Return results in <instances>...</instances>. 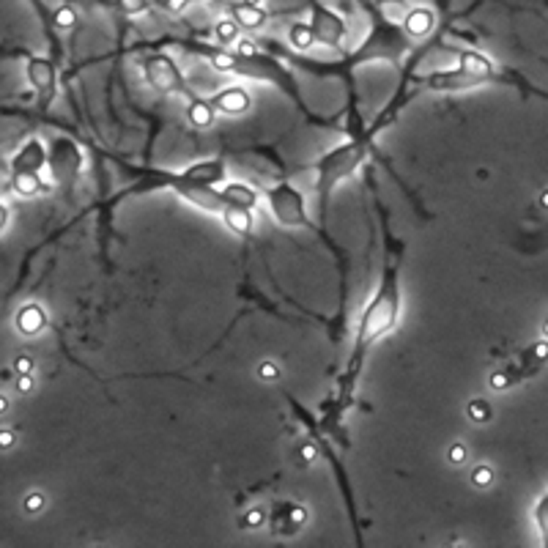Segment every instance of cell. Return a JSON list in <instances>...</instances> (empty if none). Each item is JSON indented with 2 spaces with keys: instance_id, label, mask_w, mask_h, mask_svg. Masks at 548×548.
<instances>
[{
  "instance_id": "1",
  "label": "cell",
  "mask_w": 548,
  "mask_h": 548,
  "mask_svg": "<svg viewBox=\"0 0 548 548\" xmlns=\"http://www.w3.org/2000/svg\"><path fill=\"white\" fill-rule=\"evenodd\" d=\"M398 316H400V274H398V263H387L384 269V277H381V285L375 291V297L368 301V307L362 310L359 316V326H356V346H354V356H351V368H349V378L343 381V387L349 390L354 375L359 370L362 359L368 349L373 346L378 337L390 335L395 326H398Z\"/></svg>"
},
{
  "instance_id": "2",
  "label": "cell",
  "mask_w": 548,
  "mask_h": 548,
  "mask_svg": "<svg viewBox=\"0 0 548 548\" xmlns=\"http://www.w3.org/2000/svg\"><path fill=\"white\" fill-rule=\"evenodd\" d=\"M368 151H370V143L365 137H351L349 143L326 151L324 156L316 162V189H318L321 206H326V198L332 195V189L340 181L351 178L362 168V162L368 159Z\"/></svg>"
},
{
  "instance_id": "3",
  "label": "cell",
  "mask_w": 548,
  "mask_h": 548,
  "mask_svg": "<svg viewBox=\"0 0 548 548\" xmlns=\"http://www.w3.org/2000/svg\"><path fill=\"white\" fill-rule=\"evenodd\" d=\"M263 195H266V203H269L272 217L282 225V228H307V225H310L304 198H301V192L294 187V184L280 181V184L269 187Z\"/></svg>"
},
{
  "instance_id": "4",
  "label": "cell",
  "mask_w": 548,
  "mask_h": 548,
  "mask_svg": "<svg viewBox=\"0 0 548 548\" xmlns=\"http://www.w3.org/2000/svg\"><path fill=\"white\" fill-rule=\"evenodd\" d=\"M233 75L274 82L277 88H282V91H288L294 99H299V91H297V85H294L291 75H288V72H285L277 61L266 58L263 52H255V55H239V52H236V72H233Z\"/></svg>"
},
{
  "instance_id": "5",
  "label": "cell",
  "mask_w": 548,
  "mask_h": 548,
  "mask_svg": "<svg viewBox=\"0 0 548 548\" xmlns=\"http://www.w3.org/2000/svg\"><path fill=\"white\" fill-rule=\"evenodd\" d=\"M143 77H146V82H149L156 94H165V96L168 94H187V82H184V75H181L178 63H175L170 55H165V52H151V55H146V61H143Z\"/></svg>"
},
{
  "instance_id": "6",
  "label": "cell",
  "mask_w": 548,
  "mask_h": 548,
  "mask_svg": "<svg viewBox=\"0 0 548 548\" xmlns=\"http://www.w3.org/2000/svg\"><path fill=\"white\" fill-rule=\"evenodd\" d=\"M82 165H85V159H82V151H80V146H77L75 140H69V137L52 140L50 165L47 168H50L52 181L58 187L69 189L77 181V175L82 173Z\"/></svg>"
},
{
  "instance_id": "7",
  "label": "cell",
  "mask_w": 548,
  "mask_h": 548,
  "mask_svg": "<svg viewBox=\"0 0 548 548\" xmlns=\"http://www.w3.org/2000/svg\"><path fill=\"white\" fill-rule=\"evenodd\" d=\"M310 27L316 39L329 50H340L349 39V25L343 23V17L321 3H310Z\"/></svg>"
},
{
  "instance_id": "8",
  "label": "cell",
  "mask_w": 548,
  "mask_h": 548,
  "mask_svg": "<svg viewBox=\"0 0 548 548\" xmlns=\"http://www.w3.org/2000/svg\"><path fill=\"white\" fill-rule=\"evenodd\" d=\"M406 33V30H403ZM398 25H381L370 30L368 42L356 50L354 61H370V58H384V61H395L400 52L406 50V39H403Z\"/></svg>"
},
{
  "instance_id": "9",
  "label": "cell",
  "mask_w": 548,
  "mask_h": 548,
  "mask_svg": "<svg viewBox=\"0 0 548 548\" xmlns=\"http://www.w3.org/2000/svg\"><path fill=\"white\" fill-rule=\"evenodd\" d=\"M25 75L39 96V110H50V104L55 101V91H58V75H55V66H52L50 58H42V55H30L25 63Z\"/></svg>"
},
{
  "instance_id": "10",
  "label": "cell",
  "mask_w": 548,
  "mask_h": 548,
  "mask_svg": "<svg viewBox=\"0 0 548 548\" xmlns=\"http://www.w3.org/2000/svg\"><path fill=\"white\" fill-rule=\"evenodd\" d=\"M47 165H50V151L44 149L42 140L30 137L27 143H23L14 151V156L8 162V170L11 173H42Z\"/></svg>"
},
{
  "instance_id": "11",
  "label": "cell",
  "mask_w": 548,
  "mask_h": 548,
  "mask_svg": "<svg viewBox=\"0 0 548 548\" xmlns=\"http://www.w3.org/2000/svg\"><path fill=\"white\" fill-rule=\"evenodd\" d=\"M425 85L430 91H466L474 85H482L480 80H474L472 75H466L461 66L458 69H442V72H430Z\"/></svg>"
},
{
  "instance_id": "12",
  "label": "cell",
  "mask_w": 548,
  "mask_h": 548,
  "mask_svg": "<svg viewBox=\"0 0 548 548\" xmlns=\"http://www.w3.org/2000/svg\"><path fill=\"white\" fill-rule=\"evenodd\" d=\"M211 104L217 107V113H223V116H242V113H247L252 99H249V91L247 88H242V85H228L223 91H217L214 96H211Z\"/></svg>"
},
{
  "instance_id": "13",
  "label": "cell",
  "mask_w": 548,
  "mask_h": 548,
  "mask_svg": "<svg viewBox=\"0 0 548 548\" xmlns=\"http://www.w3.org/2000/svg\"><path fill=\"white\" fill-rule=\"evenodd\" d=\"M14 326H17V332L25 335V337L42 335V332L47 329V313H44V307L36 304V301L23 304V307L17 310V316H14Z\"/></svg>"
},
{
  "instance_id": "14",
  "label": "cell",
  "mask_w": 548,
  "mask_h": 548,
  "mask_svg": "<svg viewBox=\"0 0 548 548\" xmlns=\"http://www.w3.org/2000/svg\"><path fill=\"white\" fill-rule=\"evenodd\" d=\"M433 27H436V14H433V8H428V6H414V8L406 11V20H403L406 36H411V39H428V36L433 33Z\"/></svg>"
},
{
  "instance_id": "15",
  "label": "cell",
  "mask_w": 548,
  "mask_h": 548,
  "mask_svg": "<svg viewBox=\"0 0 548 548\" xmlns=\"http://www.w3.org/2000/svg\"><path fill=\"white\" fill-rule=\"evenodd\" d=\"M458 66H461L466 75H472L474 80H480V82L497 80V66H494L482 52H474V50L458 52Z\"/></svg>"
},
{
  "instance_id": "16",
  "label": "cell",
  "mask_w": 548,
  "mask_h": 548,
  "mask_svg": "<svg viewBox=\"0 0 548 548\" xmlns=\"http://www.w3.org/2000/svg\"><path fill=\"white\" fill-rule=\"evenodd\" d=\"M6 189L20 198H36L42 192H50V184L42 178V173H11L6 181Z\"/></svg>"
},
{
  "instance_id": "17",
  "label": "cell",
  "mask_w": 548,
  "mask_h": 548,
  "mask_svg": "<svg viewBox=\"0 0 548 548\" xmlns=\"http://www.w3.org/2000/svg\"><path fill=\"white\" fill-rule=\"evenodd\" d=\"M181 173L187 178H192V181H198V184L214 187V184L225 181V162L223 159H203V162H195V165L184 168Z\"/></svg>"
},
{
  "instance_id": "18",
  "label": "cell",
  "mask_w": 548,
  "mask_h": 548,
  "mask_svg": "<svg viewBox=\"0 0 548 548\" xmlns=\"http://www.w3.org/2000/svg\"><path fill=\"white\" fill-rule=\"evenodd\" d=\"M223 198L228 200V206H244V208H255L258 206V189L247 184V181H225L223 184Z\"/></svg>"
},
{
  "instance_id": "19",
  "label": "cell",
  "mask_w": 548,
  "mask_h": 548,
  "mask_svg": "<svg viewBox=\"0 0 548 548\" xmlns=\"http://www.w3.org/2000/svg\"><path fill=\"white\" fill-rule=\"evenodd\" d=\"M220 217H223L225 228H228L230 233L242 236V239H247L249 233H252V228H255L252 208H244V206H228Z\"/></svg>"
},
{
  "instance_id": "20",
  "label": "cell",
  "mask_w": 548,
  "mask_h": 548,
  "mask_svg": "<svg viewBox=\"0 0 548 548\" xmlns=\"http://www.w3.org/2000/svg\"><path fill=\"white\" fill-rule=\"evenodd\" d=\"M230 17L239 23V27H244V30H261V27L266 25V11H263V6H252V3H236V6H230Z\"/></svg>"
},
{
  "instance_id": "21",
  "label": "cell",
  "mask_w": 548,
  "mask_h": 548,
  "mask_svg": "<svg viewBox=\"0 0 548 548\" xmlns=\"http://www.w3.org/2000/svg\"><path fill=\"white\" fill-rule=\"evenodd\" d=\"M280 510V516H277V523H274V529L282 535H294V532H299L301 526L307 523V510L299 507V504H280L277 507Z\"/></svg>"
},
{
  "instance_id": "22",
  "label": "cell",
  "mask_w": 548,
  "mask_h": 548,
  "mask_svg": "<svg viewBox=\"0 0 548 548\" xmlns=\"http://www.w3.org/2000/svg\"><path fill=\"white\" fill-rule=\"evenodd\" d=\"M187 118H189V124L195 126V129H208V126L214 124V118H217V107L211 104V99L192 96L189 104H187Z\"/></svg>"
},
{
  "instance_id": "23",
  "label": "cell",
  "mask_w": 548,
  "mask_h": 548,
  "mask_svg": "<svg viewBox=\"0 0 548 548\" xmlns=\"http://www.w3.org/2000/svg\"><path fill=\"white\" fill-rule=\"evenodd\" d=\"M288 42H291V47L297 52H307L318 39H316V33H313V27L310 23H294L291 30H288Z\"/></svg>"
},
{
  "instance_id": "24",
  "label": "cell",
  "mask_w": 548,
  "mask_h": 548,
  "mask_svg": "<svg viewBox=\"0 0 548 548\" xmlns=\"http://www.w3.org/2000/svg\"><path fill=\"white\" fill-rule=\"evenodd\" d=\"M203 52H206L208 63L217 72H223V75H233L236 72V52H228L225 47H211V50H203Z\"/></svg>"
},
{
  "instance_id": "25",
  "label": "cell",
  "mask_w": 548,
  "mask_h": 548,
  "mask_svg": "<svg viewBox=\"0 0 548 548\" xmlns=\"http://www.w3.org/2000/svg\"><path fill=\"white\" fill-rule=\"evenodd\" d=\"M239 23L230 17V20H220L217 25H214V39L220 42V47H230V44H236L239 42Z\"/></svg>"
},
{
  "instance_id": "26",
  "label": "cell",
  "mask_w": 548,
  "mask_h": 548,
  "mask_svg": "<svg viewBox=\"0 0 548 548\" xmlns=\"http://www.w3.org/2000/svg\"><path fill=\"white\" fill-rule=\"evenodd\" d=\"M466 414H469V420L477 425H482V423H488L491 420V403L485 398H472L469 400V406H466Z\"/></svg>"
},
{
  "instance_id": "27",
  "label": "cell",
  "mask_w": 548,
  "mask_h": 548,
  "mask_svg": "<svg viewBox=\"0 0 548 548\" xmlns=\"http://www.w3.org/2000/svg\"><path fill=\"white\" fill-rule=\"evenodd\" d=\"M535 523H537V532L543 537V546H548V494L537 499V504H535Z\"/></svg>"
},
{
  "instance_id": "28",
  "label": "cell",
  "mask_w": 548,
  "mask_h": 548,
  "mask_svg": "<svg viewBox=\"0 0 548 548\" xmlns=\"http://www.w3.org/2000/svg\"><path fill=\"white\" fill-rule=\"evenodd\" d=\"M52 25L61 27V30H69V27L77 25V11L72 6H61L52 11Z\"/></svg>"
},
{
  "instance_id": "29",
  "label": "cell",
  "mask_w": 548,
  "mask_h": 548,
  "mask_svg": "<svg viewBox=\"0 0 548 548\" xmlns=\"http://www.w3.org/2000/svg\"><path fill=\"white\" fill-rule=\"evenodd\" d=\"M494 477H497V474H494V469H491L488 463H477L472 469V485L474 488H488V485L494 482Z\"/></svg>"
},
{
  "instance_id": "30",
  "label": "cell",
  "mask_w": 548,
  "mask_h": 548,
  "mask_svg": "<svg viewBox=\"0 0 548 548\" xmlns=\"http://www.w3.org/2000/svg\"><path fill=\"white\" fill-rule=\"evenodd\" d=\"M266 518H269V513L263 507H249L247 513L242 516V526L244 529H261L266 523Z\"/></svg>"
},
{
  "instance_id": "31",
  "label": "cell",
  "mask_w": 548,
  "mask_h": 548,
  "mask_svg": "<svg viewBox=\"0 0 548 548\" xmlns=\"http://www.w3.org/2000/svg\"><path fill=\"white\" fill-rule=\"evenodd\" d=\"M116 6L129 14V17H137V14H146L151 6H154V0H116Z\"/></svg>"
},
{
  "instance_id": "32",
  "label": "cell",
  "mask_w": 548,
  "mask_h": 548,
  "mask_svg": "<svg viewBox=\"0 0 548 548\" xmlns=\"http://www.w3.org/2000/svg\"><path fill=\"white\" fill-rule=\"evenodd\" d=\"M44 507H47V499H44V494H39V491H30L23 499V510H25L27 516H39Z\"/></svg>"
},
{
  "instance_id": "33",
  "label": "cell",
  "mask_w": 548,
  "mask_h": 548,
  "mask_svg": "<svg viewBox=\"0 0 548 548\" xmlns=\"http://www.w3.org/2000/svg\"><path fill=\"white\" fill-rule=\"evenodd\" d=\"M516 381H518V378H516V373H510V370H497V373H491V378H488L491 390H497V392H504V390H510V387H513Z\"/></svg>"
},
{
  "instance_id": "34",
  "label": "cell",
  "mask_w": 548,
  "mask_h": 548,
  "mask_svg": "<svg viewBox=\"0 0 548 548\" xmlns=\"http://www.w3.org/2000/svg\"><path fill=\"white\" fill-rule=\"evenodd\" d=\"M255 373H258V378H261L263 384H272V381H277V378L282 375V370H280V365H277V362H269V359H266V362H261V365H258V370H255Z\"/></svg>"
},
{
  "instance_id": "35",
  "label": "cell",
  "mask_w": 548,
  "mask_h": 548,
  "mask_svg": "<svg viewBox=\"0 0 548 548\" xmlns=\"http://www.w3.org/2000/svg\"><path fill=\"white\" fill-rule=\"evenodd\" d=\"M466 458H469V449L463 442H455V444H449L447 449V461L452 466H461V463H466Z\"/></svg>"
},
{
  "instance_id": "36",
  "label": "cell",
  "mask_w": 548,
  "mask_h": 548,
  "mask_svg": "<svg viewBox=\"0 0 548 548\" xmlns=\"http://www.w3.org/2000/svg\"><path fill=\"white\" fill-rule=\"evenodd\" d=\"M154 6H162L165 11H173V14H178V11H184V8L189 6V0H154Z\"/></svg>"
},
{
  "instance_id": "37",
  "label": "cell",
  "mask_w": 548,
  "mask_h": 548,
  "mask_svg": "<svg viewBox=\"0 0 548 548\" xmlns=\"http://www.w3.org/2000/svg\"><path fill=\"white\" fill-rule=\"evenodd\" d=\"M14 370H17V375H25L33 370V359L27 356V354H20L17 359H14Z\"/></svg>"
},
{
  "instance_id": "38",
  "label": "cell",
  "mask_w": 548,
  "mask_h": 548,
  "mask_svg": "<svg viewBox=\"0 0 548 548\" xmlns=\"http://www.w3.org/2000/svg\"><path fill=\"white\" fill-rule=\"evenodd\" d=\"M30 390H33V378H30V373L17 375V392H20V395H27Z\"/></svg>"
},
{
  "instance_id": "39",
  "label": "cell",
  "mask_w": 548,
  "mask_h": 548,
  "mask_svg": "<svg viewBox=\"0 0 548 548\" xmlns=\"http://www.w3.org/2000/svg\"><path fill=\"white\" fill-rule=\"evenodd\" d=\"M8 223H11V206L3 203V206H0V230H3V233L8 230Z\"/></svg>"
},
{
  "instance_id": "40",
  "label": "cell",
  "mask_w": 548,
  "mask_h": 548,
  "mask_svg": "<svg viewBox=\"0 0 548 548\" xmlns=\"http://www.w3.org/2000/svg\"><path fill=\"white\" fill-rule=\"evenodd\" d=\"M14 430L11 428H3V433H0V444H3V449H11V444H14Z\"/></svg>"
},
{
  "instance_id": "41",
  "label": "cell",
  "mask_w": 548,
  "mask_h": 548,
  "mask_svg": "<svg viewBox=\"0 0 548 548\" xmlns=\"http://www.w3.org/2000/svg\"><path fill=\"white\" fill-rule=\"evenodd\" d=\"M30 3H33V6L39 8V14H42V20H44V23H50V25H52L50 14H44V11H47V6H42V0H30Z\"/></svg>"
},
{
  "instance_id": "42",
  "label": "cell",
  "mask_w": 548,
  "mask_h": 548,
  "mask_svg": "<svg viewBox=\"0 0 548 548\" xmlns=\"http://www.w3.org/2000/svg\"><path fill=\"white\" fill-rule=\"evenodd\" d=\"M301 458H304V461H313V458H316V447H313V444H304V447H301Z\"/></svg>"
},
{
  "instance_id": "43",
  "label": "cell",
  "mask_w": 548,
  "mask_h": 548,
  "mask_svg": "<svg viewBox=\"0 0 548 548\" xmlns=\"http://www.w3.org/2000/svg\"><path fill=\"white\" fill-rule=\"evenodd\" d=\"M378 6H395V8H403L406 6V0H375Z\"/></svg>"
},
{
  "instance_id": "44",
  "label": "cell",
  "mask_w": 548,
  "mask_h": 548,
  "mask_svg": "<svg viewBox=\"0 0 548 548\" xmlns=\"http://www.w3.org/2000/svg\"><path fill=\"white\" fill-rule=\"evenodd\" d=\"M0 411H3V414H6V411H8V398H6V395H3V398H0Z\"/></svg>"
},
{
  "instance_id": "45",
  "label": "cell",
  "mask_w": 548,
  "mask_h": 548,
  "mask_svg": "<svg viewBox=\"0 0 548 548\" xmlns=\"http://www.w3.org/2000/svg\"><path fill=\"white\" fill-rule=\"evenodd\" d=\"M540 203H543V206H546V208H548V189H546V192H543V195H540Z\"/></svg>"
},
{
  "instance_id": "46",
  "label": "cell",
  "mask_w": 548,
  "mask_h": 548,
  "mask_svg": "<svg viewBox=\"0 0 548 548\" xmlns=\"http://www.w3.org/2000/svg\"><path fill=\"white\" fill-rule=\"evenodd\" d=\"M244 3H252V6H263V0H244Z\"/></svg>"
},
{
  "instance_id": "47",
  "label": "cell",
  "mask_w": 548,
  "mask_h": 548,
  "mask_svg": "<svg viewBox=\"0 0 548 548\" xmlns=\"http://www.w3.org/2000/svg\"><path fill=\"white\" fill-rule=\"evenodd\" d=\"M543 335H546V340H548V321L543 324Z\"/></svg>"
}]
</instances>
